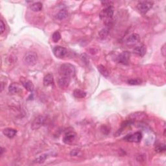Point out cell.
Segmentation results:
<instances>
[{
    "mask_svg": "<svg viewBox=\"0 0 166 166\" xmlns=\"http://www.w3.org/2000/svg\"><path fill=\"white\" fill-rule=\"evenodd\" d=\"M73 95L75 98L83 99L85 98L86 96V93L85 91L80 90V89H76V90L73 91Z\"/></svg>",
    "mask_w": 166,
    "mask_h": 166,
    "instance_id": "cell-16",
    "label": "cell"
},
{
    "mask_svg": "<svg viewBox=\"0 0 166 166\" xmlns=\"http://www.w3.org/2000/svg\"><path fill=\"white\" fill-rule=\"evenodd\" d=\"M142 139V134L141 132H136L134 134H127L126 136L123 138L125 141L128 142H134L139 143L141 142Z\"/></svg>",
    "mask_w": 166,
    "mask_h": 166,
    "instance_id": "cell-4",
    "label": "cell"
},
{
    "mask_svg": "<svg viewBox=\"0 0 166 166\" xmlns=\"http://www.w3.org/2000/svg\"><path fill=\"white\" fill-rule=\"evenodd\" d=\"M3 133L5 136L9 138H13L16 135L17 131L14 129L7 128L3 130Z\"/></svg>",
    "mask_w": 166,
    "mask_h": 166,
    "instance_id": "cell-13",
    "label": "cell"
},
{
    "mask_svg": "<svg viewBox=\"0 0 166 166\" xmlns=\"http://www.w3.org/2000/svg\"><path fill=\"white\" fill-rule=\"evenodd\" d=\"M153 5V3L151 1H141L137 5V8L138 11L142 12V14H145L152 8Z\"/></svg>",
    "mask_w": 166,
    "mask_h": 166,
    "instance_id": "cell-5",
    "label": "cell"
},
{
    "mask_svg": "<svg viewBox=\"0 0 166 166\" xmlns=\"http://www.w3.org/2000/svg\"><path fill=\"white\" fill-rule=\"evenodd\" d=\"M5 25L3 22L1 20L0 21V29H1V35H2L5 31Z\"/></svg>",
    "mask_w": 166,
    "mask_h": 166,
    "instance_id": "cell-26",
    "label": "cell"
},
{
    "mask_svg": "<svg viewBox=\"0 0 166 166\" xmlns=\"http://www.w3.org/2000/svg\"><path fill=\"white\" fill-rule=\"evenodd\" d=\"M142 83V81L139 79H132L128 81V84L131 85H139Z\"/></svg>",
    "mask_w": 166,
    "mask_h": 166,
    "instance_id": "cell-25",
    "label": "cell"
},
{
    "mask_svg": "<svg viewBox=\"0 0 166 166\" xmlns=\"http://www.w3.org/2000/svg\"><path fill=\"white\" fill-rule=\"evenodd\" d=\"M37 53L33 51L27 52L24 57V62L28 66H33L37 63Z\"/></svg>",
    "mask_w": 166,
    "mask_h": 166,
    "instance_id": "cell-3",
    "label": "cell"
},
{
    "mask_svg": "<svg viewBox=\"0 0 166 166\" xmlns=\"http://www.w3.org/2000/svg\"><path fill=\"white\" fill-rule=\"evenodd\" d=\"M47 158V154H46L40 155V157H38L37 158H36V159L34 160V162L38 163H42L45 162V160H46Z\"/></svg>",
    "mask_w": 166,
    "mask_h": 166,
    "instance_id": "cell-22",
    "label": "cell"
},
{
    "mask_svg": "<svg viewBox=\"0 0 166 166\" xmlns=\"http://www.w3.org/2000/svg\"><path fill=\"white\" fill-rule=\"evenodd\" d=\"M59 73L62 77L69 78L72 77L75 74V66L71 64H64L60 66Z\"/></svg>",
    "mask_w": 166,
    "mask_h": 166,
    "instance_id": "cell-1",
    "label": "cell"
},
{
    "mask_svg": "<svg viewBox=\"0 0 166 166\" xmlns=\"http://www.w3.org/2000/svg\"><path fill=\"white\" fill-rule=\"evenodd\" d=\"M114 9L112 5L108 6L101 11L100 17L101 19L105 20L106 26H109L110 25V22H111V19L114 15Z\"/></svg>",
    "mask_w": 166,
    "mask_h": 166,
    "instance_id": "cell-2",
    "label": "cell"
},
{
    "mask_svg": "<svg viewBox=\"0 0 166 166\" xmlns=\"http://www.w3.org/2000/svg\"><path fill=\"white\" fill-rule=\"evenodd\" d=\"M140 42V37L136 33H134L129 36L126 40V44L128 45H136Z\"/></svg>",
    "mask_w": 166,
    "mask_h": 166,
    "instance_id": "cell-8",
    "label": "cell"
},
{
    "mask_svg": "<svg viewBox=\"0 0 166 166\" xmlns=\"http://www.w3.org/2000/svg\"><path fill=\"white\" fill-rule=\"evenodd\" d=\"M70 83V78L62 77L58 79V85L59 87L62 89L67 88Z\"/></svg>",
    "mask_w": 166,
    "mask_h": 166,
    "instance_id": "cell-11",
    "label": "cell"
},
{
    "mask_svg": "<svg viewBox=\"0 0 166 166\" xmlns=\"http://www.w3.org/2000/svg\"><path fill=\"white\" fill-rule=\"evenodd\" d=\"M76 136V133L73 131L66 132L63 137V142L66 144H70L75 140Z\"/></svg>",
    "mask_w": 166,
    "mask_h": 166,
    "instance_id": "cell-9",
    "label": "cell"
},
{
    "mask_svg": "<svg viewBox=\"0 0 166 166\" xmlns=\"http://www.w3.org/2000/svg\"><path fill=\"white\" fill-rule=\"evenodd\" d=\"M166 149V147L165 144H159L156 146L155 147V151L158 153L164 152Z\"/></svg>",
    "mask_w": 166,
    "mask_h": 166,
    "instance_id": "cell-23",
    "label": "cell"
},
{
    "mask_svg": "<svg viewBox=\"0 0 166 166\" xmlns=\"http://www.w3.org/2000/svg\"><path fill=\"white\" fill-rule=\"evenodd\" d=\"M134 52L136 54L138 55L140 57H144L146 53V47L145 45H141V46H138L135 47L134 49Z\"/></svg>",
    "mask_w": 166,
    "mask_h": 166,
    "instance_id": "cell-15",
    "label": "cell"
},
{
    "mask_svg": "<svg viewBox=\"0 0 166 166\" xmlns=\"http://www.w3.org/2000/svg\"><path fill=\"white\" fill-rule=\"evenodd\" d=\"M130 56H131V55H130V53L128 51H124L118 56L117 60H118V62L119 63L127 65L129 63Z\"/></svg>",
    "mask_w": 166,
    "mask_h": 166,
    "instance_id": "cell-10",
    "label": "cell"
},
{
    "mask_svg": "<svg viewBox=\"0 0 166 166\" xmlns=\"http://www.w3.org/2000/svg\"><path fill=\"white\" fill-rule=\"evenodd\" d=\"M98 71L100 72L101 75H103L104 77H108L109 76V74H110L109 71L105 67H104V66L99 65L98 66Z\"/></svg>",
    "mask_w": 166,
    "mask_h": 166,
    "instance_id": "cell-19",
    "label": "cell"
},
{
    "mask_svg": "<svg viewBox=\"0 0 166 166\" xmlns=\"http://www.w3.org/2000/svg\"><path fill=\"white\" fill-rule=\"evenodd\" d=\"M166 50H165V44H164L163 45V46L161 48V53H162V55H163V57H165V52Z\"/></svg>",
    "mask_w": 166,
    "mask_h": 166,
    "instance_id": "cell-28",
    "label": "cell"
},
{
    "mask_svg": "<svg viewBox=\"0 0 166 166\" xmlns=\"http://www.w3.org/2000/svg\"><path fill=\"white\" fill-rule=\"evenodd\" d=\"M68 16V11L65 9H63L62 10H60V11L58 12L57 15H56V18H57L58 20H61L66 18Z\"/></svg>",
    "mask_w": 166,
    "mask_h": 166,
    "instance_id": "cell-18",
    "label": "cell"
},
{
    "mask_svg": "<svg viewBox=\"0 0 166 166\" xmlns=\"http://www.w3.org/2000/svg\"><path fill=\"white\" fill-rule=\"evenodd\" d=\"M30 9H31L32 11L35 12L40 11L42 9V4L40 2H37V3H33L30 6Z\"/></svg>",
    "mask_w": 166,
    "mask_h": 166,
    "instance_id": "cell-20",
    "label": "cell"
},
{
    "mask_svg": "<svg viewBox=\"0 0 166 166\" xmlns=\"http://www.w3.org/2000/svg\"><path fill=\"white\" fill-rule=\"evenodd\" d=\"M21 86L18 83H12L9 86V91L11 94H16L21 91Z\"/></svg>",
    "mask_w": 166,
    "mask_h": 166,
    "instance_id": "cell-12",
    "label": "cell"
},
{
    "mask_svg": "<svg viewBox=\"0 0 166 166\" xmlns=\"http://www.w3.org/2000/svg\"><path fill=\"white\" fill-rule=\"evenodd\" d=\"M53 54L57 58H64L66 55H68V50L66 48L62 47V46H55L53 49Z\"/></svg>",
    "mask_w": 166,
    "mask_h": 166,
    "instance_id": "cell-6",
    "label": "cell"
},
{
    "mask_svg": "<svg viewBox=\"0 0 166 166\" xmlns=\"http://www.w3.org/2000/svg\"><path fill=\"white\" fill-rule=\"evenodd\" d=\"M108 32H109V29L108 27H106L105 28H104V29H103L99 31V37H100L101 39H104V38H106L107 36H108Z\"/></svg>",
    "mask_w": 166,
    "mask_h": 166,
    "instance_id": "cell-21",
    "label": "cell"
},
{
    "mask_svg": "<svg viewBox=\"0 0 166 166\" xmlns=\"http://www.w3.org/2000/svg\"><path fill=\"white\" fill-rule=\"evenodd\" d=\"M45 118L42 116H39L34 119L31 125V128L33 130H37L40 128L45 123Z\"/></svg>",
    "mask_w": 166,
    "mask_h": 166,
    "instance_id": "cell-7",
    "label": "cell"
},
{
    "mask_svg": "<svg viewBox=\"0 0 166 166\" xmlns=\"http://www.w3.org/2000/svg\"><path fill=\"white\" fill-rule=\"evenodd\" d=\"M43 83L45 86H49V85H52L53 83V77L52 74L48 73L44 77V81H43Z\"/></svg>",
    "mask_w": 166,
    "mask_h": 166,
    "instance_id": "cell-14",
    "label": "cell"
},
{
    "mask_svg": "<svg viewBox=\"0 0 166 166\" xmlns=\"http://www.w3.org/2000/svg\"><path fill=\"white\" fill-rule=\"evenodd\" d=\"M80 152V150L79 149H75V150H72L70 152L71 156H73V157H75V156H77L78 154Z\"/></svg>",
    "mask_w": 166,
    "mask_h": 166,
    "instance_id": "cell-27",
    "label": "cell"
},
{
    "mask_svg": "<svg viewBox=\"0 0 166 166\" xmlns=\"http://www.w3.org/2000/svg\"><path fill=\"white\" fill-rule=\"evenodd\" d=\"M22 85L24 86V87L29 91H33L34 90L35 87L31 81L29 80H25L22 82Z\"/></svg>",
    "mask_w": 166,
    "mask_h": 166,
    "instance_id": "cell-17",
    "label": "cell"
},
{
    "mask_svg": "<svg viewBox=\"0 0 166 166\" xmlns=\"http://www.w3.org/2000/svg\"><path fill=\"white\" fill-rule=\"evenodd\" d=\"M60 38H61V35H60V33L58 31L55 32L52 35L53 41L54 42H55V43L58 42V41L60 40Z\"/></svg>",
    "mask_w": 166,
    "mask_h": 166,
    "instance_id": "cell-24",
    "label": "cell"
}]
</instances>
